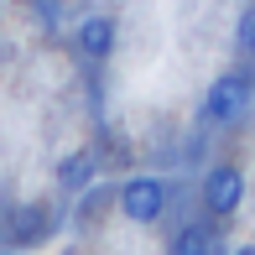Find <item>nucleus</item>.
I'll list each match as a JSON object with an SVG mask.
<instances>
[{"label": "nucleus", "mask_w": 255, "mask_h": 255, "mask_svg": "<svg viewBox=\"0 0 255 255\" xmlns=\"http://www.w3.org/2000/svg\"><path fill=\"white\" fill-rule=\"evenodd\" d=\"M250 99H255V68H229V73H219L214 84H208L203 120L208 125H235L240 115L250 110Z\"/></svg>", "instance_id": "nucleus-1"}, {"label": "nucleus", "mask_w": 255, "mask_h": 255, "mask_svg": "<svg viewBox=\"0 0 255 255\" xmlns=\"http://www.w3.org/2000/svg\"><path fill=\"white\" fill-rule=\"evenodd\" d=\"M120 214L130 224H156L167 214V182L161 177H130L120 188Z\"/></svg>", "instance_id": "nucleus-2"}, {"label": "nucleus", "mask_w": 255, "mask_h": 255, "mask_svg": "<svg viewBox=\"0 0 255 255\" xmlns=\"http://www.w3.org/2000/svg\"><path fill=\"white\" fill-rule=\"evenodd\" d=\"M240 203H245V172L229 167V161H219V167L203 177V208L214 219H229Z\"/></svg>", "instance_id": "nucleus-3"}, {"label": "nucleus", "mask_w": 255, "mask_h": 255, "mask_svg": "<svg viewBox=\"0 0 255 255\" xmlns=\"http://www.w3.org/2000/svg\"><path fill=\"white\" fill-rule=\"evenodd\" d=\"M78 52L89 57V63H104V57L115 52V42H120V26H115V16H84L73 31Z\"/></svg>", "instance_id": "nucleus-4"}, {"label": "nucleus", "mask_w": 255, "mask_h": 255, "mask_svg": "<svg viewBox=\"0 0 255 255\" xmlns=\"http://www.w3.org/2000/svg\"><path fill=\"white\" fill-rule=\"evenodd\" d=\"M47 235H52V214L42 203H21L16 214H10V240H16V245H42Z\"/></svg>", "instance_id": "nucleus-5"}, {"label": "nucleus", "mask_w": 255, "mask_h": 255, "mask_svg": "<svg viewBox=\"0 0 255 255\" xmlns=\"http://www.w3.org/2000/svg\"><path fill=\"white\" fill-rule=\"evenodd\" d=\"M94 182V151H68L57 161V188L63 193H84Z\"/></svg>", "instance_id": "nucleus-6"}, {"label": "nucleus", "mask_w": 255, "mask_h": 255, "mask_svg": "<svg viewBox=\"0 0 255 255\" xmlns=\"http://www.w3.org/2000/svg\"><path fill=\"white\" fill-rule=\"evenodd\" d=\"M172 255H214V229L208 224H182L172 240Z\"/></svg>", "instance_id": "nucleus-7"}, {"label": "nucleus", "mask_w": 255, "mask_h": 255, "mask_svg": "<svg viewBox=\"0 0 255 255\" xmlns=\"http://www.w3.org/2000/svg\"><path fill=\"white\" fill-rule=\"evenodd\" d=\"M240 47H245V52H255V5L245 10V21H240Z\"/></svg>", "instance_id": "nucleus-8"}, {"label": "nucleus", "mask_w": 255, "mask_h": 255, "mask_svg": "<svg viewBox=\"0 0 255 255\" xmlns=\"http://www.w3.org/2000/svg\"><path fill=\"white\" fill-rule=\"evenodd\" d=\"M235 255H255V245H240V250H235Z\"/></svg>", "instance_id": "nucleus-9"}, {"label": "nucleus", "mask_w": 255, "mask_h": 255, "mask_svg": "<svg viewBox=\"0 0 255 255\" xmlns=\"http://www.w3.org/2000/svg\"><path fill=\"white\" fill-rule=\"evenodd\" d=\"M0 255H16V250H0Z\"/></svg>", "instance_id": "nucleus-10"}, {"label": "nucleus", "mask_w": 255, "mask_h": 255, "mask_svg": "<svg viewBox=\"0 0 255 255\" xmlns=\"http://www.w3.org/2000/svg\"><path fill=\"white\" fill-rule=\"evenodd\" d=\"M250 5H255V0H250Z\"/></svg>", "instance_id": "nucleus-11"}]
</instances>
